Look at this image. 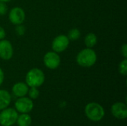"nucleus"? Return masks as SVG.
Wrapping results in <instances>:
<instances>
[{
	"mask_svg": "<svg viewBox=\"0 0 127 126\" xmlns=\"http://www.w3.org/2000/svg\"><path fill=\"white\" fill-rule=\"evenodd\" d=\"M76 61L77 64L83 68H90L97 62L96 52L92 48H85L78 53Z\"/></svg>",
	"mask_w": 127,
	"mask_h": 126,
	"instance_id": "nucleus-1",
	"label": "nucleus"
},
{
	"mask_svg": "<svg viewBox=\"0 0 127 126\" xmlns=\"http://www.w3.org/2000/svg\"><path fill=\"white\" fill-rule=\"evenodd\" d=\"M45 79L44 72L39 68H32L26 74L25 82L28 87L38 88L41 86Z\"/></svg>",
	"mask_w": 127,
	"mask_h": 126,
	"instance_id": "nucleus-2",
	"label": "nucleus"
},
{
	"mask_svg": "<svg viewBox=\"0 0 127 126\" xmlns=\"http://www.w3.org/2000/svg\"><path fill=\"white\" fill-rule=\"evenodd\" d=\"M85 114L90 120L98 122L103 118L105 111L100 104L97 102H90L87 104L85 108Z\"/></svg>",
	"mask_w": 127,
	"mask_h": 126,
	"instance_id": "nucleus-3",
	"label": "nucleus"
},
{
	"mask_svg": "<svg viewBox=\"0 0 127 126\" xmlns=\"http://www.w3.org/2000/svg\"><path fill=\"white\" fill-rule=\"evenodd\" d=\"M18 113L13 108H4L0 113V125L2 126H11L16 123Z\"/></svg>",
	"mask_w": 127,
	"mask_h": 126,
	"instance_id": "nucleus-4",
	"label": "nucleus"
},
{
	"mask_svg": "<svg viewBox=\"0 0 127 126\" xmlns=\"http://www.w3.org/2000/svg\"><path fill=\"white\" fill-rule=\"evenodd\" d=\"M43 62L48 68L54 70L60 66L61 59L58 53H56L54 51H48L44 56Z\"/></svg>",
	"mask_w": 127,
	"mask_h": 126,
	"instance_id": "nucleus-5",
	"label": "nucleus"
},
{
	"mask_svg": "<svg viewBox=\"0 0 127 126\" xmlns=\"http://www.w3.org/2000/svg\"><path fill=\"white\" fill-rule=\"evenodd\" d=\"M69 42H70V40L68 39L66 35L61 34V35L56 36L52 42V45H51L53 51L56 53L63 52L68 47Z\"/></svg>",
	"mask_w": 127,
	"mask_h": 126,
	"instance_id": "nucleus-6",
	"label": "nucleus"
},
{
	"mask_svg": "<svg viewBox=\"0 0 127 126\" xmlns=\"http://www.w3.org/2000/svg\"><path fill=\"white\" fill-rule=\"evenodd\" d=\"M16 111L22 114H28L31 112L33 108V102L31 99L28 97H19L15 102Z\"/></svg>",
	"mask_w": 127,
	"mask_h": 126,
	"instance_id": "nucleus-7",
	"label": "nucleus"
},
{
	"mask_svg": "<svg viewBox=\"0 0 127 126\" xmlns=\"http://www.w3.org/2000/svg\"><path fill=\"white\" fill-rule=\"evenodd\" d=\"M25 19V13L24 10L19 7H13L9 12L10 22L16 25H22Z\"/></svg>",
	"mask_w": 127,
	"mask_h": 126,
	"instance_id": "nucleus-8",
	"label": "nucleus"
},
{
	"mask_svg": "<svg viewBox=\"0 0 127 126\" xmlns=\"http://www.w3.org/2000/svg\"><path fill=\"white\" fill-rule=\"evenodd\" d=\"M13 48L10 41L0 40V58L3 60H9L13 57Z\"/></svg>",
	"mask_w": 127,
	"mask_h": 126,
	"instance_id": "nucleus-9",
	"label": "nucleus"
},
{
	"mask_svg": "<svg viewBox=\"0 0 127 126\" xmlns=\"http://www.w3.org/2000/svg\"><path fill=\"white\" fill-rule=\"evenodd\" d=\"M112 115L120 120H124L127 117V106L124 102H116L112 106Z\"/></svg>",
	"mask_w": 127,
	"mask_h": 126,
	"instance_id": "nucleus-10",
	"label": "nucleus"
},
{
	"mask_svg": "<svg viewBox=\"0 0 127 126\" xmlns=\"http://www.w3.org/2000/svg\"><path fill=\"white\" fill-rule=\"evenodd\" d=\"M28 90H29L28 85L26 83L22 82L14 84V85L12 88L13 94L17 97H25L28 94Z\"/></svg>",
	"mask_w": 127,
	"mask_h": 126,
	"instance_id": "nucleus-11",
	"label": "nucleus"
},
{
	"mask_svg": "<svg viewBox=\"0 0 127 126\" xmlns=\"http://www.w3.org/2000/svg\"><path fill=\"white\" fill-rule=\"evenodd\" d=\"M11 97L9 92L6 90H0V110H3L10 105Z\"/></svg>",
	"mask_w": 127,
	"mask_h": 126,
	"instance_id": "nucleus-12",
	"label": "nucleus"
},
{
	"mask_svg": "<svg viewBox=\"0 0 127 126\" xmlns=\"http://www.w3.org/2000/svg\"><path fill=\"white\" fill-rule=\"evenodd\" d=\"M97 42V37L94 33H89L84 38V43L89 48H92Z\"/></svg>",
	"mask_w": 127,
	"mask_h": 126,
	"instance_id": "nucleus-13",
	"label": "nucleus"
},
{
	"mask_svg": "<svg viewBox=\"0 0 127 126\" xmlns=\"http://www.w3.org/2000/svg\"><path fill=\"white\" fill-rule=\"evenodd\" d=\"M31 117L28 114H22L18 116L16 123L19 126H30L31 124Z\"/></svg>",
	"mask_w": 127,
	"mask_h": 126,
	"instance_id": "nucleus-14",
	"label": "nucleus"
},
{
	"mask_svg": "<svg viewBox=\"0 0 127 126\" xmlns=\"http://www.w3.org/2000/svg\"><path fill=\"white\" fill-rule=\"evenodd\" d=\"M67 36H68L69 40L75 41V40H77L80 38V32L79 29H77V28H72V29H71L69 30Z\"/></svg>",
	"mask_w": 127,
	"mask_h": 126,
	"instance_id": "nucleus-15",
	"label": "nucleus"
},
{
	"mask_svg": "<svg viewBox=\"0 0 127 126\" xmlns=\"http://www.w3.org/2000/svg\"><path fill=\"white\" fill-rule=\"evenodd\" d=\"M118 69H119V72L124 75V76H126L127 74V59L124 58V60H122L120 64H119V67H118Z\"/></svg>",
	"mask_w": 127,
	"mask_h": 126,
	"instance_id": "nucleus-16",
	"label": "nucleus"
},
{
	"mask_svg": "<svg viewBox=\"0 0 127 126\" xmlns=\"http://www.w3.org/2000/svg\"><path fill=\"white\" fill-rule=\"evenodd\" d=\"M29 97L32 100H35L38 97H39V92L37 89V88H35V87H31V88L28 90V92Z\"/></svg>",
	"mask_w": 127,
	"mask_h": 126,
	"instance_id": "nucleus-17",
	"label": "nucleus"
},
{
	"mask_svg": "<svg viewBox=\"0 0 127 126\" xmlns=\"http://www.w3.org/2000/svg\"><path fill=\"white\" fill-rule=\"evenodd\" d=\"M16 34L18 36H23L25 33V28L23 25H18L16 27Z\"/></svg>",
	"mask_w": 127,
	"mask_h": 126,
	"instance_id": "nucleus-18",
	"label": "nucleus"
},
{
	"mask_svg": "<svg viewBox=\"0 0 127 126\" xmlns=\"http://www.w3.org/2000/svg\"><path fill=\"white\" fill-rule=\"evenodd\" d=\"M7 7L4 2L0 1V16H4L7 13Z\"/></svg>",
	"mask_w": 127,
	"mask_h": 126,
	"instance_id": "nucleus-19",
	"label": "nucleus"
},
{
	"mask_svg": "<svg viewBox=\"0 0 127 126\" xmlns=\"http://www.w3.org/2000/svg\"><path fill=\"white\" fill-rule=\"evenodd\" d=\"M121 53L122 56L127 59V44H124L121 47Z\"/></svg>",
	"mask_w": 127,
	"mask_h": 126,
	"instance_id": "nucleus-20",
	"label": "nucleus"
},
{
	"mask_svg": "<svg viewBox=\"0 0 127 126\" xmlns=\"http://www.w3.org/2000/svg\"><path fill=\"white\" fill-rule=\"evenodd\" d=\"M5 36H6V33H5L4 29L2 27L0 26V40L4 39V37H5Z\"/></svg>",
	"mask_w": 127,
	"mask_h": 126,
	"instance_id": "nucleus-21",
	"label": "nucleus"
},
{
	"mask_svg": "<svg viewBox=\"0 0 127 126\" xmlns=\"http://www.w3.org/2000/svg\"><path fill=\"white\" fill-rule=\"evenodd\" d=\"M4 72H3L2 69L0 68V86H1V85L3 83V82H4Z\"/></svg>",
	"mask_w": 127,
	"mask_h": 126,
	"instance_id": "nucleus-22",
	"label": "nucleus"
},
{
	"mask_svg": "<svg viewBox=\"0 0 127 126\" xmlns=\"http://www.w3.org/2000/svg\"><path fill=\"white\" fill-rule=\"evenodd\" d=\"M11 1V0H0V1H1V2H4V3L8 2V1Z\"/></svg>",
	"mask_w": 127,
	"mask_h": 126,
	"instance_id": "nucleus-23",
	"label": "nucleus"
}]
</instances>
